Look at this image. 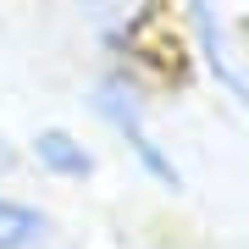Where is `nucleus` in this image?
Masks as SVG:
<instances>
[{
	"mask_svg": "<svg viewBox=\"0 0 249 249\" xmlns=\"http://www.w3.org/2000/svg\"><path fill=\"white\" fill-rule=\"evenodd\" d=\"M72 17H78L83 39L94 45V61H127L155 89L178 72V67H166V55L188 61L178 45L172 0H72Z\"/></svg>",
	"mask_w": 249,
	"mask_h": 249,
	"instance_id": "f03ea898",
	"label": "nucleus"
},
{
	"mask_svg": "<svg viewBox=\"0 0 249 249\" xmlns=\"http://www.w3.org/2000/svg\"><path fill=\"white\" fill-rule=\"evenodd\" d=\"M22 166L34 178H45L55 188H83L100 178V150L83 127L72 122H39L34 133L22 139Z\"/></svg>",
	"mask_w": 249,
	"mask_h": 249,
	"instance_id": "20e7f679",
	"label": "nucleus"
},
{
	"mask_svg": "<svg viewBox=\"0 0 249 249\" xmlns=\"http://www.w3.org/2000/svg\"><path fill=\"white\" fill-rule=\"evenodd\" d=\"M0 249H67V227L45 199L0 178Z\"/></svg>",
	"mask_w": 249,
	"mask_h": 249,
	"instance_id": "39448f33",
	"label": "nucleus"
},
{
	"mask_svg": "<svg viewBox=\"0 0 249 249\" xmlns=\"http://www.w3.org/2000/svg\"><path fill=\"white\" fill-rule=\"evenodd\" d=\"M172 22L188 72H199L249 122V17L232 0H172Z\"/></svg>",
	"mask_w": 249,
	"mask_h": 249,
	"instance_id": "7ed1b4c3",
	"label": "nucleus"
},
{
	"mask_svg": "<svg viewBox=\"0 0 249 249\" xmlns=\"http://www.w3.org/2000/svg\"><path fill=\"white\" fill-rule=\"evenodd\" d=\"M155 94L160 89L139 67L94 61L89 83H83V111H89V122L122 150V160L155 188V194L183 199L188 194V166H183V155L172 150L166 127H160V116H155Z\"/></svg>",
	"mask_w": 249,
	"mask_h": 249,
	"instance_id": "f257e3e1",
	"label": "nucleus"
}]
</instances>
